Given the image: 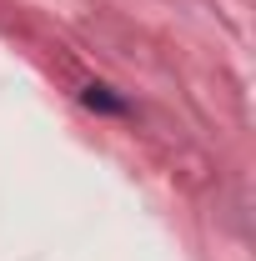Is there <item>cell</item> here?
Returning a JSON list of instances; mask_svg holds the SVG:
<instances>
[{"label": "cell", "mask_w": 256, "mask_h": 261, "mask_svg": "<svg viewBox=\"0 0 256 261\" xmlns=\"http://www.w3.org/2000/svg\"><path fill=\"white\" fill-rule=\"evenodd\" d=\"M86 106H91V111H96V106L100 111H121V100L106 96V86H91V91H86Z\"/></svg>", "instance_id": "obj_1"}]
</instances>
